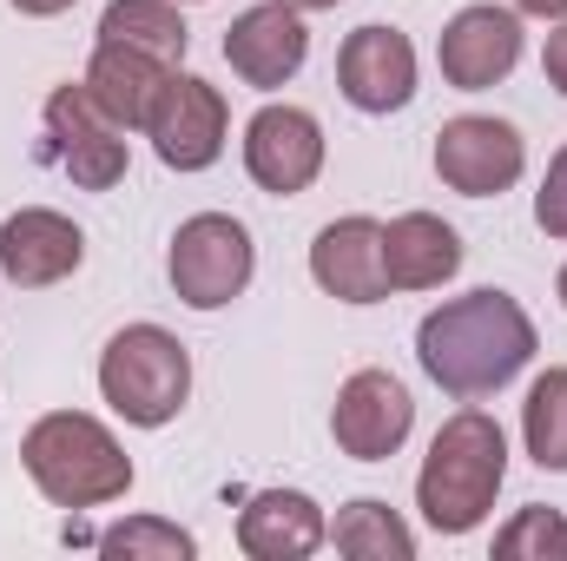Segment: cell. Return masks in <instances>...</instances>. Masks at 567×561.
<instances>
[{
    "label": "cell",
    "instance_id": "cell-1",
    "mask_svg": "<svg viewBox=\"0 0 567 561\" xmlns=\"http://www.w3.org/2000/svg\"><path fill=\"white\" fill-rule=\"evenodd\" d=\"M416 357H423L429 384H442L449 397H462V404L495 397L535 357V317L508 290H495V284L468 290V297H449L442 310L423 317Z\"/></svg>",
    "mask_w": 567,
    "mask_h": 561
},
{
    "label": "cell",
    "instance_id": "cell-2",
    "mask_svg": "<svg viewBox=\"0 0 567 561\" xmlns=\"http://www.w3.org/2000/svg\"><path fill=\"white\" fill-rule=\"evenodd\" d=\"M502 476H508V436L488 410H455V417L435 429L423 456V476H416V509L435 536H468L488 522L495 496H502Z\"/></svg>",
    "mask_w": 567,
    "mask_h": 561
},
{
    "label": "cell",
    "instance_id": "cell-3",
    "mask_svg": "<svg viewBox=\"0 0 567 561\" xmlns=\"http://www.w3.org/2000/svg\"><path fill=\"white\" fill-rule=\"evenodd\" d=\"M20 462L33 476V489L53 502V509H100V502H120L133 489V456L120 449V436L100 417H80V410H53L20 436Z\"/></svg>",
    "mask_w": 567,
    "mask_h": 561
},
{
    "label": "cell",
    "instance_id": "cell-4",
    "mask_svg": "<svg viewBox=\"0 0 567 561\" xmlns=\"http://www.w3.org/2000/svg\"><path fill=\"white\" fill-rule=\"evenodd\" d=\"M100 397L140 429H165L192 397V357L165 324H126L100 357Z\"/></svg>",
    "mask_w": 567,
    "mask_h": 561
},
{
    "label": "cell",
    "instance_id": "cell-5",
    "mask_svg": "<svg viewBox=\"0 0 567 561\" xmlns=\"http://www.w3.org/2000/svg\"><path fill=\"white\" fill-rule=\"evenodd\" d=\"M165 272H172L178 304H192V310H218V304H231V297L251 284L258 252H251V232H245L238 218H225V212H198V218H185V225L172 232V258H165Z\"/></svg>",
    "mask_w": 567,
    "mask_h": 561
},
{
    "label": "cell",
    "instance_id": "cell-6",
    "mask_svg": "<svg viewBox=\"0 0 567 561\" xmlns=\"http://www.w3.org/2000/svg\"><path fill=\"white\" fill-rule=\"evenodd\" d=\"M40 159H53L80 192H113L126 178V126L80 86H60L47 100V145Z\"/></svg>",
    "mask_w": 567,
    "mask_h": 561
},
{
    "label": "cell",
    "instance_id": "cell-7",
    "mask_svg": "<svg viewBox=\"0 0 567 561\" xmlns=\"http://www.w3.org/2000/svg\"><path fill=\"white\" fill-rule=\"evenodd\" d=\"M140 133L152 140V152H158L172 172H205V165H218L225 133H231L225 93H218L212 80H198V73H178V67H172Z\"/></svg>",
    "mask_w": 567,
    "mask_h": 561
},
{
    "label": "cell",
    "instance_id": "cell-8",
    "mask_svg": "<svg viewBox=\"0 0 567 561\" xmlns=\"http://www.w3.org/2000/svg\"><path fill=\"white\" fill-rule=\"evenodd\" d=\"M528 165V145L508 120L488 113H462L435 133V178L462 198H502Z\"/></svg>",
    "mask_w": 567,
    "mask_h": 561
},
{
    "label": "cell",
    "instance_id": "cell-9",
    "mask_svg": "<svg viewBox=\"0 0 567 561\" xmlns=\"http://www.w3.org/2000/svg\"><path fill=\"white\" fill-rule=\"evenodd\" d=\"M416 429V404L410 390L390 377V370H357L343 390H337V410H330V436L343 456L357 462H390Z\"/></svg>",
    "mask_w": 567,
    "mask_h": 561
},
{
    "label": "cell",
    "instance_id": "cell-10",
    "mask_svg": "<svg viewBox=\"0 0 567 561\" xmlns=\"http://www.w3.org/2000/svg\"><path fill=\"white\" fill-rule=\"evenodd\" d=\"M522 60V13L515 7H462L442 40H435V67L455 93H488L495 80H508Z\"/></svg>",
    "mask_w": 567,
    "mask_h": 561
},
{
    "label": "cell",
    "instance_id": "cell-11",
    "mask_svg": "<svg viewBox=\"0 0 567 561\" xmlns=\"http://www.w3.org/2000/svg\"><path fill=\"white\" fill-rule=\"evenodd\" d=\"M337 86L357 113H403L416 100V47L396 27H357L337 53Z\"/></svg>",
    "mask_w": 567,
    "mask_h": 561
},
{
    "label": "cell",
    "instance_id": "cell-12",
    "mask_svg": "<svg viewBox=\"0 0 567 561\" xmlns=\"http://www.w3.org/2000/svg\"><path fill=\"white\" fill-rule=\"evenodd\" d=\"M245 172L271 198H297L323 172V126L303 106H265V113H251V126H245Z\"/></svg>",
    "mask_w": 567,
    "mask_h": 561
},
{
    "label": "cell",
    "instance_id": "cell-13",
    "mask_svg": "<svg viewBox=\"0 0 567 561\" xmlns=\"http://www.w3.org/2000/svg\"><path fill=\"white\" fill-rule=\"evenodd\" d=\"M225 60H231V73H238L245 86H265V93L284 86V80H297L303 60H310V33H303L297 7H290V0L245 7V13L225 27Z\"/></svg>",
    "mask_w": 567,
    "mask_h": 561
},
{
    "label": "cell",
    "instance_id": "cell-14",
    "mask_svg": "<svg viewBox=\"0 0 567 561\" xmlns=\"http://www.w3.org/2000/svg\"><path fill=\"white\" fill-rule=\"evenodd\" d=\"M86 265V238L73 218L47 212V205H27L0 225V272L20 284V290H40V284H60Z\"/></svg>",
    "mask_w": 567,
    "mask_h": 561
},
{
    "label": "cell",
    "instance_id": "cell-15",
    "mask_svg": "<svg viewBox=\"0 0 567 561\" xmlns=\"http://www.w3.org/2000/svg\"><path fill=\"white\" fill-rule=\"evenodd\" d=\"M310 278L323 284L330 297H343V304H383L390 297V278H383V225L363 218V212L323 225L317 245H310Z\"/></svg>",
    "mask_w": 567,
    "mask_h": 561
},
{
    "label": "cell",
    "instance_id": "cell-16",
    "mask_svg": "<svg viewBox=\"0 0 567 561\" xmlns=\"http://www.w3.org/2000/svg\"><path fill=\"white\" fill-rule=\"evenodd\" d=\"M323 542H330V522L303 489H265L238 516V549L251 561H303Z\"/></svg>",
    "mask_w": 567,
    "mask_h": 561
},
{
    "label": "cell",
    "instance_id": "cell-17",
    "mask_svg": "<svg viewBox=\"0 0 567 561\" xmlns=\"http://www.w3.org/2000/svg\"><path fill=\"white\" fill-rule=\"evenodd\" d=\"M462 272V238L435 212H403L383 225V278L390 290H435Z\"/></svg>",
    "mask_w": 567,
    "mask_h": 561
},
{
    "label": "cell",
    "instance_id": "cell-18",
    "mask_svg": "<svg viewBox=\"0 0 567 561\" xmlns=\"http://www.w3.org/2000/svg\"><path fill=\"white\" fill-rule=\"evenodd\" d=\"M165 60H152L140 47H120V40H100L93 47V67H86V93L133 133L145 126V113H152V100H158V86H165Z\"/></svg>",
    "mask_w": 567,
    "mask_h": 561
},
{
    "label": "cell",
    "instance_id": "cell-19",
    "mask_svg": "<svg viewBox=\"0 0 567 561\" xmlns=\"http://www.w3.org/2000/svg\"><path fill=\"white\" fill-rule=\"evenodd\" d=\"M330 542H337V555H350V561H410L416 555L410 522L390 502H377V496H357L350 509H337Z\"/></svg>",
    "mask_w": 567,
    "mask_h": 561
},
{
    "label": "cell",
    "instance_id": "cell-20",
    "mask_svg": "<svg viewBox=\"0 0 567 561\" xmlns=\"http://www.w3.org/2000/svg\"><path fill=\"white\" fill-rule=\"evenodd\" d=\"M100 40L140 47L152 60H165V67H178L185 47H192V33H185V20H178L172 0H113V7L100 13Z\"/></svg>",
    "mask_w": 567,
    "mask_h": 561
},
{
    "label": "cell",
    "instance_id": "cell-21",
    "mask_svg": "<svg viewBox=\"0 0 567 561\" xmlns=\"http://www.w3.org/2000/svg\"><path fill=\"white\" fill-rule=\"evenodd\" d=\"M522 436H528V456L542 469L567 476V370L535 377V390L522 404Z\"/></svg>",
    "mask_w": 567,
    "mask_h": 561
},
{
    "label": "cell",
    "instance_id": "cell-22",
    "mask_svg": "<svg viewBox=\"0 0 567 561\" xmlns=\"http://www.w3.org/2000/svg\"><path fill=\"white\" fill-rule=\"evenodd\" d=\"M198 549L178 522H158V516H126L100 536V555H120V561H185Z\"/></svg>",
    "mask_w": 567,
    "mask_h": 561
},
{
    "label": "cell",
    "instance_id": "cell-23",
    "mask_svg": "<svg viewBox=\"0 0 567 561\" xmlns=\"http://www.w3.org/2000/svg\"><path fill=\"white\" fill-rule=\"evenodd\" d=\"M502 561H567V516L561 509H522L502 536H495Z\"/></svg>",
    "mask_w": 567,
    "mask_h": 561
},
{
    "label": "cell",
    "instance_id": "cell-24",
    "mask_svg": "<svg viewBox=\"0 0 567 561\" xmlns=\"http://www.w3.org/2000/svg\"><path fill=\"white\" fill-rule=\"evenodd\" d=\"M535 225H542L548 238H567V145L548 159V178H542V192H535Z\"/></svg>",
    "mask_w": 567,
    "mask_h": 561
},
{
    "label": "cell",
    "instance_id": "cell-25",
    "mask_svg": "<svg viewBox=\"0 0 567 561\" xmlns=\"http://www.w3.org/2000/svg\"><path fill=\"white\" fill-rule=\"evenodd\" d=\"M542 73H548V86L567 100V20H555V33H548V47H542Z\"/></svg>",
    "mask_w": 567,
    "mask_h": 561
},
{
    "label": "cell",
    "instance_id": "cell-26",
    "mask_svg": "<svg viewBox=\"0 0 567 561\" xmlns=\"http://www.w3.org/2000/svg\"><path fill=\"white\" fill-rule=\"evenodd\" d=\"M515 13H542V20H567V0H515Z\"/></svg>",
    "mask_w": 567,
    "mask_h": 561
},
{
    "label": "cell",
    "instance_id": "cell-27",
    "mask_svg": "<svg viewBox=\"0 0 567 561\" xmlns=\"http://www.w3.org/2000/svg\"><path fill=\"white\" fill-rule=\"evenodd\" d=\"M13 7H20V13H33V20H53V13H66L73 0H13Z\"/></svg>",
    "mask_w": 567,
    "mask_h": 561
},
{
    "label": "cell",
    "instance_id": "cell-28",
    "mask_svg": "<svg viewBox=\"0 0 567 561\" xmlns=\"http://www.w3.org/2000/svg\"><path fill=\"white\" fill-rule=\"evenodd\" d=\"M297 13H323V7H337V0H290Z\"/></svg>",
    "mask_w": 567,
    "mask_h": 561
},
{
    "label": "cell",
    "instance_id": "cell-29",
    "mask_svg": "<svg viewBox=\"0 0 567 561\" xmlns=\"http://www.w3.org/2000/svg\"><path fill=\"white\" fill-rule=\"evenodd\" d=\"M561 304H567V265H561Z\"/></svg>",
    "mask_w": 567,
    "mask_h": 561
}]
</instances>
